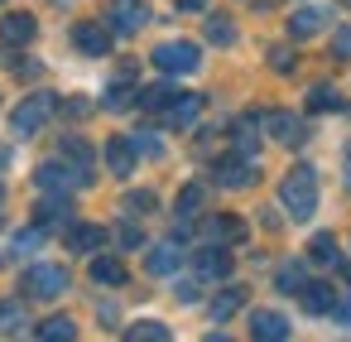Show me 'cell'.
<instances>
[{
    "mask_svg": "<svg viewBox=\"0 0 351 342\" xmlns=\"http://www.w3.org/2000/svg\"><path fill=\"white\" fill-rule=\"evenodd\" d=\"M279 203L289 207L293 222H308V217L317 212V169H313V164L289 169L284 183H279Z\"/></svg>",
    "mask_w": 351,
    "mask_h": 342,
    "instance_id": "cell-1",
    "label": "cell"
},
{
    "mask_svg": "<svg viewBox=\"0 0 351 342\" xmlns=\"http://www.w3.org/2000/svg\"><path fill=\"white\" fill-rule=\"evenodd\" d=\"M53 106H58V97H53V92H34V97H25V102L15 106V116H10V130H15V135H25V140H29V135H39V130H44V121L53 116Z\"/></svg>",
    "mask_w": 351,
    "mask_h": 342,
    "instance_id": "cell-2",
    "label": "cell"
},
{
    "mask_svg": "<svg viewBox=\"0 0 351 342\" xmlns=\"http://www.w3.org/2000/svg\"><path fill=\"white\" fill-rule=\"evenodd\" d=\"M63 289H68V265L39 260V265L25 270V294H29V299H58Z\"/></svg>",
    "mask_w": 351,
    "mask_h": 342,
    "instance_id": "cell-3",
    "label": "cell"
},
{
    "mask_svg": "<svg viewBox=\"0 0 351 342\" xmlns=\"http://www.w3.org/2000/svg\"><path fill=\"white\" fill-rule=\"evenodd\" d=\"M149 58H154V68H159V73H197L202 49H197V44H188V39H173V44H159Z\"/></svg>",
    "mask_w": 351,
    "mask_h": 342,
    "instance_id": "cell-4",
    "label": "cell"
},
{
    "mask_svg": "<svg viewBox=\"0 0 351 342\" xmlns=\"http://www.w3.org/2000/svg\"><path fill=\"white\" fill-rule=\"evenodd\" d=\"M106 25H111V34H140L149 25V5H145V0H111V5H106Z\"/></svg>",
    "mask_w": 351,
    "mask_h": 342,
    "instance_id": "cell-5",
    "label": "cell"
},
{
    "mask_svg": "<svg viewBox=\"0 0 351 342\" xmlns=\"http://www.w3.org/2000/svg\"><path fill=\"white\" fill-rule=\"evenodd\" d=\"M212 174H217V183H221V188H250L260 169H255V159H250V155H236V150H231L226 159H217V169H212Z\"/></svg>",
    "mask_w": 351,
    "mask_h": 342,
    "instance_id": "cell-6",
    "label": "cell"
},
{
    "mask_svg": "<svg viewBox=\"0 0 351 342\" xmlns=\"http://www.w3.org/2000/svg\"><path fill=\"white\" fill-rule=\"evenodd\" d=\"M58 159H63V164L73 169L77 188H87V183H92V145H87V140H77V135L58 140Z\"/></svg>",
    "mask_w": 351,
    "mask_h": 342,
    "instance_id": "cell-7",
    "label": "cell"
},
{
    "mask_svg": "<svg viewBox=\"0 0 351 342\" xmlns=\"http://www.w3.org/2000/svg\"><path fill=\"white\" fill-rule=\"evenodd\" d=\"M197 116H202V97H197V92L173 97V102L164 106V126H173V130H193V126H197Z\"/></svg>",
    "mask_w": 351,
    "mask_h": 342,
    "instance_id": "cell-8",
    "label": "cell"
},
{
    "mask_svg": "<svg viewBox=\"0 0 351 342\" xmlns=\"http://www.w3.org/2000/svg\"><path fill=\"white\" fill-rule=\"evenodd\" d=\"M202 193H207L202 183H183V193H178V203H173V222H178V227H173V236H188V231H193L188 222L202 212Z\"/></svg>",
    "mask_w": 351,
    "mask_h": 342,
    "instance_id": "cell-9",
    "label": "cell"
},
{
    "mask_svg": "<svg viewBox=\"0 0 351 342\" xmlns=\"http://www.w3.org/2000/svg\"><path fill=\"white\" fill-rule=\"evenodd\" d=\"M193 275H197V280H226V275H231V255H226V246H217V241L202 246L197 260H193Z\"/></svg>",
    "mask_w": 351,
    "mask_h": 342,
    "instance_id": "cell-10",
    "label": "cell"
},
{
    "mask_svg": "<svg viewBox=\"0 0 351 342\" xmlns=\"http://www.w3.org/2000/svg\"><path fill=\"white\" fill-rule=\"evenodd\" d=\"M73 44L87 54V58H106L111 54V25L101 30V25H77L73 30Z\"/></svg>",
    "mask_w": 351,
    "mask_h": 342,
    "instance_id": "cell-11",
    "label": "cell"
},
{
    "mask_svg": "<svg viewBox=\"0 0 351 342\" xmlns=\"http://www.w3.org/2000/svg\"><path fill=\"white\" fill-rule=\"evenodd\" d=\"M250 337H260V342H284V337H289V318L274 313V308H260V313H250Z\"/></svg>",
    "mask_w": 351,
    "mask_h": 342,
    "instance_id": "cell-12",
    "label": "cell"
},
{
    "mask_svg": "<svg viewBox=\"0 0 351 342\" xmlns=\"http://www.w3.org/2000/svg\"><path fill=\"white\" fill-rule=\"evenodd\" d=\"M34 34H39V20L29 10H10L5 20H0V39L5 44H29Z\"/></svg>",
    "mask_w": 351,
    "mask_h": 342,
    "instance_id": "cell-13",
    "label": "cell"
},
{
    "mask_svg": "<svg viewBox=\"0 0 351 342\" xmlns=\"http://www.w3.org/2000/svg\"><path fill=\"white\" fill-rule=\"evenodd\" d=\"M260 121H265V130H269L279 145H298V140H303V126H298V116H289V111H260Z\"/></svg>",
    "mask_w": 351,
    "mask_h": 342,
    "instance_id": "cell-14",
    "label": "cell"
},
{
    "mask_svg": "<svg viewBox=\"0 0 351 342\" xmlns=\"http://www.w3.org/2000/svg\"><path fill=\"white\" fill-rule=\"evenodd\" d=\"M178 265H183L178 236H173V241H159V246H149V255H145V270H149V275H173Z\"/></svg>",
    "mask_w": 351,
    "mask_h": 342,
    "instance_id": "cell-15",
    "label": "cell"
},
{
    "mask_svg": "<svg viewBox=\"0 0 351 342\" xmlns=\"http://www.w3.org/2000/svg\"><path fill=\"white\" fill-rule=\"evenodd\" d=\"M322 30H327V10H317V5L289 15V39H313V34H322Z\"/></svg>",
    "mask_w": 351,
    "mask_h": 342,
    "instance_id": "cell-16",
    "label": "cell"
},
{
    "mask_svg": "<svg viewBox=\"0 0 351 342\" xmlns=\"http://www.w3.org/2000/svg\"><path fill=\"white\" fill-rule=\"evenodd\" d=\"M135 155H140V150H135V140H121V135H116V140H106V169H111L116 179H130Z\"/></svg>",
    "mask_w": 351,
    "mask_h": 342,
    "instance_id": "cell-17",
    "label": "cell"
},
{
    "mask_svg": "<svg viewBox=\"0 0 351 342\" xmlns=\"http://www.w3.org/2000/svg\"><path fill=\"white\" fill-rule=\"evenodd\" d=\"M34 183L44 188V193H73L77 188V179H73V169L58 159V164H44V169H34Z\"/></svg>",
    "mask_w": 351,
    "mask_h": 342,
    "instance_id": "cell-18",
    "label": "cell"
},
{
    "mask_svg": "<svg viewBox=\"0 0 351 342\" xmlns=\"http://www.w3.org/2000/svg\"><path fill=\"white\" fill-rule=\"evenodd\" d=\"M207 236H212L217 246H236V241H245V222H241L236 212H221V217H207Z\"/></svg>",
    "mask_w": 351,
    "mask_h": 342,
    "instance_id": "cell-19",
    "label": "cell"
},
{
    "mask_svg": "<svg viewBox=\"0 0 351 342\" xmlns=\"http://www.w3.org/2000/svg\"><path fill=\"white\" fill-rule=\"evenodd\" d=\"M101 241H106V227H97V222H73L68 227V251H77V255H92Z\"/></svg>",
    "mask_w": 351,
    "mask_h": 342,
    "instance_id": "cell-20",
    "label": "cell"
},
{
    "mask_svg": "<svg viewBox=\"0 0 351 342\" xmlns=\"http://www.w3.org/2000/svg\"><path fill=\"white\" fill-rule=\"evenodd\" d=\"M68 207H73V193H44V203L34 207V222L39 227H53V222L68 217Z\"/></svg>",
    "mask_w": 351,
    "mask_h": 342,
    "instance_id": "cell-21",
    "label": "cell"
},
{
    "mask_svg": "<svg viewBox=\"0 0 351 342\" xmlns=\"http://www.w3.org/2000/svg\"><path fill=\"white\" fill-rule=\"evenodd\" d=\"M308 260H317V265H327V270H341V255H337V241H332L327 231H317V236L308 241Z\"/></svg>",
    "mask_w": 351,
    "mask_h": 342,
    "instance_id": "cell-22",
    "label": "cell"
},
{
    "mask_svg": "<svg viewBox=\"0 0 351 342\" xmlns=\"http://www.w3.org/2000/svg\"><path fill=\"white\" fill-rule=\"evenodd\" d=\"M92 280H97V284L121 289V284H125V265H121L116 255H97V260H92Z\"/></svg>",
    "mask_w": 351,
    "mask_h": 342,
    "instance_id": "cell-23",
    "label": "cell"
},
{
    "mask_svg": "<svg viewBox=\"0 0 351 342\" xmlns=\"http://www.w3.org/2000/svg\"><path fill=\"white\" fill-rule=\"evenodd\" d=\"M303 106H308V111H317V116H322V111H346V102H341V92H337V87H313V92L303 97Z\"/></svg>",
    "mask_w": 351,
    "mask_h": 342,
    "instance_id": "cell-24",
    "label": "cell"
},
{
    "mask_svg": "<svg viewBox=\"0 0 351 342\" xmlns=\"http://www.w3.org/2000/svg\"><path fill=\"white\" fill-rule=\"evenodd\" d=\"M332 304H337V294L327 284H303V308L308 313H332Z\"/></svg>",
    "mask_w": 351,
    "mask_h": 342,
    "instance_id": "cell-25",
    "label": "cell"
},
{
    "mask_svg": "<svg viewBox=\"0 0 351 342\" xmlns=\"http://www.w3.org/2000/svg\"><path fill=\"white\" fill-rule=\"evenodd\" d=\"M34 337H44V342H58V337H77V323H73V318H44V323L34 328Z\"/></svg>",
    "mask_w": 351,
    "mask_h": 342,
    "instance_id": "cell-26",
    "label": "cell"
},
{
    "mask_svg": "<svg viewBox=\"0 0 351 342\" xmlns=\"http://www.w3.org/2000/svg\"><path fill=\"white\" fill-rule=\"evenodd\" d=\"M241 304H245V289H221V294L212 299V318L221 323V318H231V313H236Z\"/></svg>",
    "mask_w": 351,
    "mask_h": 342,
    "instance_id": "cell-27",
    "label": "cell"
},
{
    "mask_svg": "<svg viewBox=\"0 0 351 342\" xmlns=\"http://www.w3.org/2000/svg\"><path fill=\"white\" fill-rule=\"evenodd\" d=\"M125 337H130V342H169V328L145 318V323H130V328H125Z\"/></svg>",
    "mask_w": 351,
    "mask_h": 342,
    "instance_id": "cell-28",
    "label": "cell"
},
{
    "mask_svg": "<svg viewBox=\"0 0 351 342\" xmlns=\"http://www.w3.org/2000/svg\"><path fill=\"white\" fill-rule=\"evenodd\" d=\"M303 284H308V275H303V260H289V265L279 270V289H284V294H303Z\"/></svg>",
    "mask_w": 351,
    "mask_h": 342,
    "instance_id": "cell-29",
    "label": "cell"
},
{
    "mask_svg": "<svg viewBox=\"0 0 351 342\" xmlns=\"http://www.w3.org/2000/svg\"><path fill=\"white\" fill-rule=\"evenodd\" d=\"M207 39L226 49V44H236V25H231L226 15H212V20H207Z\"/></svg>",
    "mask_w": 351,
    "mask_h": 342,
    "instance_id": "cell-30",
    "label": "cell"
},
{
    "mask_svg": "<svg viewBox=\"0 0 351 342\" xmlns=\"http://www.w3.org/2000/svg\"><path fill=\"white\" fill-rule=\"evenodd\" d=\"M125 78H130V68H125V73H121V82L106 92V106H111V111H125L130 102H140V92H130V87H125Z\"/></svg>",
    "mask_w": 351,
    "mask_h": 342,
    "instance_id": "cell-31",
    "label": "cell"
},
{
    "mask_svg": "<svg viewBox=\"0 0 351 342\" xmlns=\"http://www.w3.org/2000/svg\"><path fill=\"white\" fill-rule=\"evenodd\" d=\"M169 102H173L169 87H145V92H140V111H164Z\"/></svg>",
    "mask_w": 351,
    "mask_h": 342,
    "instance_id": "cell-32",
    "label": "cell"
},
{
    "mask_svg": "<svg viewBox=\"0 0 351 342\" xmlns=\"http://www.w3.org/2000/svg\"><path fill=\"white\" fill-rule=\"evenodd\" d=\"M130 140H135V150H140V155H149V159H159V155H164V135H154V130H135Z\"/></svg>",
    "mask_w": 351,
    "mask_h": 342,
    "instance_id": "cell-33",
    "label": "cell"
},
{
    "mask_svg": "<svg viewBox=\"0 0 351 342\" xmlns=\"http://www.w3.org/2000/svg\"><path fill=\"white\" fill-rule=\"evenodd\" d=\"M116 236H121V246H140V241H145V231H140L135 222H121V231H116Z\"/></svg>",
    "mask_w": 351,
    "mask_h": 342,
    "instance_id": "cell-34",
    "label": "cell"
},
{
    "mask_svg": "<svg viewBox=\"0 0 351 342\" xmlns=\"http://www.w3.org/2000/svg\"><path fill=\"white\" fill-rule=\"evenodd\" d=\"M332 54H337V58H351V30H337V39H332Z\"/></svg>",
    "mask_w": 351,
    "mask_h": 342,
    "instance_id": "cell-35",
    "label": "cell"
},
{
    "mask_svg": "<svg viewBox=\"0 0 351 342\" xmlns=\"http://www.w3.org/2000/svg\"><path fill=\"white\" fill-rule=\"evenodd\" d=\"M125 203H130L135 212H154V193H130Z\"/></svg>",
    "mask_w": 351,
    "mask_h": 342,
    "instance_id": "cell-36",
    "label": "cell"
},
{
    "mask_svg": "<svg viewBox=\"0 0 351 342\" xmlns=\"http://www.w3.org/2000/svg\"><path fill=\"white\" fill-rule=\"evenodd\" d=\"M269 63H274L279 73H289V68H293V58H289V49H274V54H269Z\"/></svg>",
    "mask_w": 351,
    "mask_h": 342,
    "instance_id": "cell-37",
    "label": "cell"
},
{
    "mask_svg": "<svg viewBox=\"0 0 351 342\" xmlns=\"http://www.w3.org/2000/svg\"><path fill=\"white\" fill-rule=\"evenodd\" d=\"M39 241H44V231H20V236H15L20 251H29V246H39Z\"/></svg>",
    "mask_w": 351,
    "mask_h": 342,
    "instance_id": "cell-38",
    "label": "cell"
},
{
    "mask_svg": "<svg viewBox=\"0 0 351 342\" xmlns=\"http://www.w3.org/2000/svg\"><path fill=\"white\" fill-rule=\"evenodd\" d=\"M178 299H197V280H183L178 284Z\"/></svg>",
    "mask_w": 351,
    "mask_h": 342,
    "instance_id": "cell-39",
    "label": "cell"
},
{
    "mask_svg": "<svg viewBox=\"0 0 351 342\" xmlns=\"http://www.w3.org/2000/svg\"><path fill=\"white\" fill-rule=\"evenodd\" d=\"M178 10H207V0H178Z\"/></svg>",
    "mask_w": 351,
    "mask_h": 342,
    "instance_id": "cell-40",
    "label": "cell"
},
{
    "mask_svg": "<svg viewBox=\"0 0 351 342\" xmlns=\"http://www.w3.org/2000/svg\"><path fill=\"white\" fill-rule=\"evenodd\" d=\"M341 304H346V313H351V289H346V299H341Z\"/></svg>",
    "mask_w": 351,
    "mask_h": 342,
    "instance_id": "cell-41",
    "label": "cell"
},
{
    "mask_svg": "<svg viewBox=\"0 0 351 342\" xmlns=\"http://www.w3.org/2000/svg\"><path fill=\"white\" fill-rule=\"evenodd\" d=\"M346 183H351V155H346Z\"/></svg>",
    "mask_w": 351,
    "mask_h": 342,
    "instance_id": "cell-42",
    "label": "cell"
},
{
    "mask_svg": "<svg viewBox=\"0 0 351 342\" xmlns=\"http://www.w3.org/2000/svg\"><path fill=\"white\" fill-rule=\"evenodd\" d=\"M0 164H5V150H0Z\"/></svg>",
    "mask_w": 351,
    "mask_h": 342,
    "instance_id": "cell-43",
    "label": "cell"
},
{
    "mask_svg": "<svg viewBox=\"0 0 351 342\" xmlns=\"http://www.w3.org/2000/svg\"><path fill=\"white\" fill-rule=\"evenodd\" d=\"M0 203H5V193H0Z\"/></svg>",
    "mask_w": 351,
    "mask_h": 342,
    "instance_id": "cell-44",
    "label": "cell"
}]
</instances>
